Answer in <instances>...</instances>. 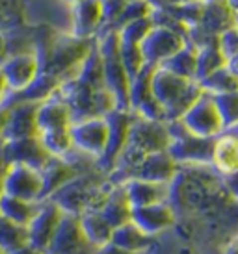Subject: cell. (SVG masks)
Masks as SVG:
<instances>
[{
    "label": "cell",
    "instance_id": "cell-4",
    "mask_svg": "<svg viewBox=\"0 0 238 254\" xmlns=\"http://www.w3.org/2000/svg\"><path fill=\"white\" fill-rule=\"evenodd\" d=\"M179 121H181V125L188 130L190 134L197 135V137H210V139H214L222 132H225L224 121L220 117L214 97L207 95V93H203Z\"/></svg>",
    "mask_w": 238,
    "mask_h": 254
},
{
    "label": "cell",
    "instance_id": "cell-34",
    "mask_svg": "<svg viewBox=\"0 0 238 254\" xmlns=\"http://www.w3.org/2000/svg\"><path fill=\"white\" fill-rule=\"evenodd\" d=\"M101 6H103V21H105L103 28H112L123 13L126 2L125 0H101Z\"/></svg>",
    "mask_w": 238,
    "mask_h": 254
},
{
    "label": "cell",
    "instance_id": "cell-19",
    "mask_svg": "<svg viewBox=\"0 0 238 254\" xmlns=\"http://www.w3.org/2000/svg\"><path fill=\"white\" fill-rule=\"evenodd\" d=\"M212 169L222 177L238 173V130H225L214 139L212 148Z\"/></svg>",
    "mask_w": 238,
    "mask_h": 254
},
{
    "label": "cell",
    "instance_id": "cell-51",
    "mask_svg": "<svg viewBox=\"0 0 238 254\" xmlns=\"http://www.w3.org/2000/svg\"><path fill=\"white\" fill-rule=\"evenodd\" d=\"M237 26H238V19H237Z\"/></svg>",
    "mask_w": 238,
    "mask_h": 254
},
{
    "label": "cell",
    "instance_id": "cell-42",
    "mask_svg": "<svg viewBox=\"0 0 238 254\" xmlns=\"http://www.w3.org/2000/svg\"><path fill=\"white\" fill-rule=\"evenodd\" d=\"M225 67L229 69V71L235 74V76L238 78V56L231 58V60H227V64H225Z\"/></svg>",
    "mask_w": 238,
    "mask_h": 254
},
{
    "label": "cell",
    "instance_id": "cell-43",
    "mask_svg": "<svg viewBox=\"0 0 238 254\" xmlns=\"http://www.w3.org/2000/svg\"><path fill=\"white\" fill-rule=\"evenodd\" d=\"M11 254H45V253H41V251H37V249L26 245V247L19 249V251H15V253H11Z\"/></svg>",
    "mask_w": 238,
    "mask_h": 254
},
{
    "label": "cell",
    "instance_id": "cell-25",
    "mask_svg": "<svg viewBox=\"0 0 238 254\" xmlns=\"http://www.w3.org/2000/svg\"><path fill=\"white\" fill-rule=\"evenodd\" d=\"M37 210H39V202H28L22 198L9 197L0 191V217L7 219L15 225L28 226Z\"/></svg>",
    "mask_w": 238,
    "mask_h": 254
},
{
    "label": "cell",
    "instance_id": "cell-45",
    "mask_svg": "<svg viewBox=\"0 0 238 254\" xmlns=\"http://www.w3.org/2000/svg\"><path fill=\"white\" fill-rule=\"evenodd\" d=\"M227 2V6L233 9V13L237 15V19H238V0H225Z\"/></svg>",
    "mask_w": 238,
    "mask_h": 254
},
{
    "label": "cell",
    "instance_id": "cell-17",
    "mask_svg": "<svg viewBox=\"0 0 238 254\" xmlns=\"http://www.w3.org/2000/svg\"><path fill=\"white\" fill-rule=\"evenodd\" d=\"M177 175H179V163L168 154V150H162V152H153L145 156L136 167L132 178L169 186L175 180Z\"/></svg>",
    "mask_w": 238,
    "mask_h": 254
},
{
    "label": "cell",
    "instance_id": "cell-31",
    "mask_svg": "<svg viewBox=\"0 0 238 254\" xmlns=\"http://www.w3.org/2000/svg\"><path fill=\"white\" fill-rule=\"evenodd\" d=\"M220 117L224 121L225 130L238 128V91L227 93V95H216L214 97Z\"/></svg>",
    "mask_w": 238,
    "mask_h": 254
},
{
    "label": "cell",
    "instance_id": "cell-39",
    "mask_svg": "<svg viewBox=\"0 0 238 254\" xmlns=\"http://www.w3.org/2000/svg\"><path fill=\"white\" fill-rule=\"evenodd\" d=\"M225 182H227V188L231 190V193L238 198V173L235 175H229V177H224Z\"/></svg>",
    "mask_w": 238,
    "mask_h": 254
},
{
    "label": "cell",
    "instance_id": "cell-8",
    "mask_svg": "<svg viewBox=\"0 0 238 254\" xmlns=\"http://www.w3.org/2000/svg\"><path fill=\"white\" fill-rule=\"evenodd\" d=\"M0 191L4 195L22 198L28 202H41V171H35L19 163H9L6 175L2 178Z\"/></svg>",
    "mask_w": 238,
    "mask_h": 254
},
{
    "label": "cell",
    "instance_id": "cell-6",
    "mask_svg": "<svg viewBox=\"0 0 238 254\" xmlns=\"http://www.w3.org/2000/svg\"><path fill=\"white\" fill-rule=\"evenodd\" d=\"M186 43H188L186 37L175 32V30L153 24V28L149 30L147 36L143 37V41L140 43L141 56L145 60V65L158 67L173 54H177Z\"/></svg>",
    "mask_w": 238,
    "mask_h": 254
},
{
    "label": "cell",
    "instance_id": "cell-2",
    "mask_svg": "<svg viewBox=\"0 0 238 254\" xmlns=\"http://www.w3.org/2000/svg\"><path fill=\"white\" fill-rule=\"evenodd\" d=\"M95 45L103 62V76H105L106 89L112 93L116 100V108L119 112H130L128 104V89H130V78L121 62L119 52V36L116 30L103 28L95 37Z\"/></svg>",
    "mask_w": 238,
    "mask_h": 254
},
{
    "label": "cell",
    "instance_id": "cell-46",
    "mask_svg": "<svg viewBox=\"0 0 238 254\" xmlns=\"http://www.w3.org/2000/svg\"><path fill=\"white\" fill-rule=\"evenodd\" d=\"M227 254H238V241H237V243H233L231 247H229Z\"/></svg>",
    "mask_w": 238,
    "mask_h": 254
},
{
    "label": "cell",
    "instance_id": "cell-29",
    "mask_svg": "<svg viewBox=\"0 0 238 254\" xmlns=\"http://www.w3.org/2000/svg\"><path fill=\"white\" fill-rule=\"evenodd\" d=\"M39 141H41L43 148L49 152L50 158H63V160H67V156L71 152H75V145H73V139H71L69 128L43 132V134H39Z\"/></svg>",
    "mask_w": 238,
    "mask_h": 254
},
{
    "label": "cell",
    "instance_id": "cell-14",
    "mask_svg": "<svg viewBox=\"0 0 238 254\" xmlns=\"http://www.w3.org/2000/svg\"><path fill=\"white\" fill-rule=\"evenodd\" d=\"M2 152H4L7 165L19 163V165H26L35 171H43V167L50 162V156L43 148L39 135L15 139V141H2Z\"/></svg>",
    "mask_w": 238,
    "mask_h": 254
},
{
    "label": "cell",
    "instance_id": "cell-12",
    "mask_svg": "<svg viewBox=\"0 0 238 254\" xmlns=\"http://www.w3.org/2000/svg\"><path fill=\"white\" fill-rule=\"evenodd\" d=\"M101 0H82L69 7V34L78 39H95L103 30Z\"/></svg>",
    "mask_w": 238,
    "mask_h": 254
},
{
    "label": "cell",
    "instance_id": "cell-40",
    "mask_svg": "<svg viewBox=\"0 0 238 254\" xmlns=\"http://www.w3.org/2000/svg\"><path fill=\"white\" fill-rule=\"evenodd\" d=\"M9 56V50H7V37L4 32H0V64Z\"/></svg>",
    "mask_w": 238,
    "mask_h": 254
},
{
    "label": "cell",
    "instance_id": "cell-16",
    "mask_svg": "<svg viewBox=\"0 0 238 254\" xmlns=\"http://www.w3.org/2000/svg\"><path fill=\"white\" fill-rule=\"evenodd\" d=\"M130 223H134L149 238H154L175 223V212L168 202L140 206V208H132Z\"/></svg>",
    "mask_w": 238,
    "mask_h": 254
},
{
    "label": "cell",
    "instance_id": "cell-3",
    "mask_svg": "<svg viewBox=\"0 0 238 254\" xmlns=\"http://www.w3.org/2000/svg\"><path fill=\"white\" fill-rule=\"evenodd\" d=\"M171 141L168 147V154L181 165H210L212 162V148L214 139L210 137H197L190 134L181 125V121L168 123Z\"/></svg>",
    "mask_w": 238,
    "mask_h": 254
},
{
    "label": "cell",
    "instance_id": "cell-33",
    "mask_svg": "<svg viewBox=\"0 0 238 254\" xmlns=\"http://www.w3.org/2000/svg\"><path fill=\"white\" fill-rule=\"evenodd\" d=\"M119 52H121V62L125 65L126 74L132 80L138 72L145 67V60L141 56L140 45H130V43H119Z\"/></svg>",
    "mask_w": 238,
    "mask_h": 254
},
{
    "label": "cell",
    "instance_id": "cell-50",
    "mask_svg": "<svg viewBox=\"0 0 238 254\" xmlns=\"http://www.w3.org/2000/svg\"><path fill=\"white\" fill-rule=\"evenodd\" d=\"M0 254H7V253H4V251H2V249H0Z\"/></svg>",
    "mask_w": 238,
    "mask_h": 254
},
{
    "label": "cell",
    "instance_id": "cell-32",
    "mask_svg": "<svg viewBox=\"0 0 238 254\" xmlns=\"http://www.w3.org/2000/svg\"><path fill=\"white\" fill-rule=\"evenodd\" d=\"M153 28V21H151V15L132 21L121 26L119 30H116L119 36V43H130V45H140L143 41V37L147 36V32Z\"/></svg>",
    "mask_w": 238,
    "mask_h": 254
},
{
    "label": "cell",
    "instance_id": "cell-15",
    "mask_svg": "<svg viewBox=\"0 0 238 254\" xmlns=\"http://www.w3.org/2000/svg\"><path fill=\"white\" fill-rule=\"evenodd\" d=\"M88 251H95L88 245V241L82 236L78 217L75 215H63L62 223L58 226L54 238L50 241L45 254H86Z\"/></svg>",
    "mask_w": 238,
    "mask_h": 254
},
{
    "label": "cell",
    "instance_id": "cell-48",
    "mask_svg": "<svg viewBox=\"0 0 238 254\" xmlns=\"http://www.w3.org/2000/svg\"><path fill=\"white\" fill-rule=\"evenodd\" d=\"M63 2H65V4H67V6H73V4H78V2H82V0H63Z\"/></svg>",
    "mask_w": 238,
    "mask_h": 254
},
{
    "label": "cell",
    "instance_id": "cell-5",
    "mask_svg": "<svg viewBox=\"0 0 238 254\" xmlns=\"http://www.w3.org/2000/svg\"><path fill=\"white\" fill-rule=\"evenodd\" d=\"M169 141H171V135H169L168 123L147 121L134 115L125 147L132 148L141 156H147L153 152L168 150Z\"/></svg>",
    "mask_w": 238,
    "mask_h": 254
},
{
    "label": "cell",
    "instance_id": "cell-47",
    "mask_svg": "<svg viewBox=\"0 0 238 254\" xmlns=\"http://www.w3.org/2000/svg\"><path fill=\"white\" fill-rule=\"evenodd\" d=\"M197 2H207V0H182V4H197Z\"/></svg>",
    "mask_w": 238,
    "mask_h": 254
},
{
    "label": "cell",
    "instance_id": "cell-27",
    "mask_svg": "<svg viewBox=\"0 0 238 254\" xmlns=\"http://www.w3.org/2000/svg\"><path fill=\"white\" fill-rule=\"evenodd\" d=\"M227 60L224 58L222 50L218 47V41L207 43L203 47L197 49V71H196V82L207 78L214 71L225 67Z\"/></svg>",
    "mask_w": 238,
    "mask_h": 254
},
{
    "label": "cell",
    "instance_id": "cell-11",
    "mask_svg": "<svg viewBox=\"0 0 238 254\" xmlns=\"http://www.w3.org/2000/svg\"><path fill=\"white\" fill-rule=\"evenodd\" d=\"M0 71L7 82V87L11 93H19L26 89L41 72V64L35 52H22V54H11L0 64ZM9 93V95H11Z\"/></svg>",
    "mask_w": 238,
    "mask_h": 254
},
{
    "label": "cell",
    "instance_id": "cell-24",
    "mask_svg": "<svg viewBox=\"0 0 238 254\" xmlns=\"http://www.w3.org/2000/svg\"><path fill=\"white\" fill-rule=\"evenodd\" d=\"M151 241H153V238H149L147 234H143L134 223L128 221L125 225L114 228L110 243L119 249H123V251H128V253L143 254L151 247Z\"/></svg>",
    "mask_w": 238,
    "mask_h": 254
},
{
    "label": "cell",
    "instance_id": "cell-13",
    "mask_svg": "<svg viewBox=\"0 0 238 254\" xmlns=\"http://www.w3.org/2000/svg\"><path fill=\"white\" fill-rule=\"evenodd\" d=\"M37 106L39 104L35 102H15V104L4 106L7 110V115L0 141H15V139L39 135L37 123H35Z\"/></svg>",
    "mask_w": 238,
    "mask_h": 254
},
{
    "label": "cell",
    "instance_id": "cell-7",
    "mask_svg": "<svg viewBox=\"0 0 238 254\" xmlns=\"http://www.w3.org/2000/svg\"><path fill=\"white\" fill-rule=\"evenodd\" d=\"M71 139L77 152L95 158L97 162L103 156L108 141V121L106 117H90L73 123L69 128Z\"/></svg>",
    "mask_w": 238,
    "mask_h": 254
},
{
    "label": "cell",
    "instance_id": "cell-10",
    "mask_svg": "<svg viewBox=\"0 0 238 254\" xmlns=\"http://www.w3.org/2000/svg\"><path fill=\"white\" fill-rule=\"evenodd\" d=\"M65 213L58 208L52 200H43L39 202V210L26 226L28 230V245L37 249L41 253H47L50 241L56 234L58 226L62 223Z\"/></svg>",
    "mask_w": 238,
    "mask_h": 254
},
{
    "label": "cell",
    "instance_id": "cell-49",
    "mask_svg": "<svg viewBox=\"0 0 238 254\" xmlns=\"http://www.w3.org/2000/svg\"><path fill=\"white\" fill-rule=\"evenodd\" d=\"M125 2H138V0H125Z\"/></svg>",
    "mask_w": 238,
    "mask_h": 254
},
{
    "label": "cell",
    "instance_id": "cell-20",
    "mask_svg": "<svg viewBox=\"0 0 238 254\" xmlns=\"http://www.w3.org/2000/svg\"><path fill=\"white\" fill-rule=\"evenodd\" d=\"M121 188H123L128 204L132 208L168 202L169 198V186L166 184H154L147 182V180H140V178H130Z\"/></svg>",
    "mask_w": 238,
    "mask_h": 254
},
{
    "label": "cell",
    "instance_id": "cell-41",
    "mask_svg": "<svg viewBox=\"0 0 238 254\" xmlns=\"http://www.w3.org/2000/svg\"><path fill=\"white\" fill-rule=\"evenodd\" d=\"M7 171V162L6 158H4V152H2V141H0V186H2V178L6 175Z\"/></svg>",
    "mask_w": 238,
    "mask_h": 254
},
{
    "label": "cell",
    "instance_id": "cell-22",
    "mask_svg": "<svg viewBox=\"0 0 238 254\" xmlns=\"http://www.w3.org/2000/svg\"><path fill=\"white\" fill-rule=\"evenodd\" d=\"M78 225H80L82 236L88 241V245L95 251L112 241L114 228L106 223L99 210H88L82 215H78Z\"/></svg>",
    "mask_w": 238,
    "mask_h": 254
},
{
    "label": "cell",
    "instance_id": "cell-23",
    "mask_svg": "<svg viewBox=\"0 0 238 254\" xmlns=\"http://www.w3.org/2000/svg\"><path fill=\"white\" fill-rule=\"evenodd\" d=\"M101 215L112 228L125 225L130 221V213H132V206L128 204L123 188L121 186H112V190L108 193L106 200L101 206Z\"/></svg>",
    "mask_w": 238,
    "mask_h": 254
},
{
    "label": "cell",
    "instance_id": "cell-26",
    "mask_svg": "<svg viewBox=\"0 0 238 254\" xmlns=\"http://www.w3.org/2000/svg\"><path fill=\"white\" fill-rule=\"evenodd\" d=\"M160 69L173 72L177 76L186 78V80H196V71H197V49L194 45L186 43L177 54L166 60L164 64L158 65Z\"/></svg>",
    "mask_w": 238,
    "mask_h": 254
},
{
    "label": "cell",
    "instance_id": "cell-35",
    "mask_svg": "<svg viewBox=\"0 0 238 254\" xmlns=\"http://www.w3.org/2000/svg\"><path fill=\"white\" fill-rule=\"evenodd\" d=\"M218 47H220L225 60L238 56V26H233L218 37Z\"/></svg>",
    "mask_w": 238,
    "mask_h": 254
},
{
    "label": "cell",
    "instance_id": "cell-30",
    "mask_svg": "<svg viewBox=\"0 0 238 254\" xmlns=\"http://www.w3.org/2000/svg\"><path fill=\"white\" fill-rule=\"evenodd\" d=\"M28 245V230L26 226L15 225L7 219L0 217V249L11 254Z\"/></svg>",
    "mask_w": 238,
    "mask_h": 254
},
{
    "label": "cell",
    "instance_id": "cell-44",
    "mask_svg": "<svg viewBox=\"0 0 238 254\" xmlns=\"http://www.w3.org/2000/svg\"><path fill=\"white\" fill-rule=\"evenodd\" d=\"M6 115H7V110L4 106H0V139H2V130H4V125H6Z\"/></svg>",
    "mask_w": 238,
    "mask_h": 254
},
{
    "label": "cell",
    "instance_id": "cell-18",
    "mask_svg": "<svg viewBox=\"0 0 238 254\" xmlns=\"http://www.w3.org/2000/svg\"><path fill=\"white\" fill-rule=\"evenodd\" d=\"M35 123H37V132H52V130H65L73 125V115L69 106L60 99V95H52L50 99L43 100L37 106L35 113Z\"/></svg>",
    "mask_w": 238,
    "mask_h": 254
},
{
    "label": "cell",
    "instance_id": "cell-9",
    "mask_svg": "<svg viewBox=\"0 0 238 254\" xmlns=\"http://www.w3.org/2000/svg\"><path fill=\"white\" fill-rule=\"evenodd\" d=\"M105 117L108 121V141H106V148L103 156L97 160V167L105 175H108L114 169L119 154L123 152V148L126 145L128 130H130V125H132L134 121V113L114 110V112H110Z\"/></svg>",
    "mask_w": 238,
    "mask_h": 254
},
{
    "label": "cell",
    "instance_id": "cell-36",
    "mask_svg": "<svg viewBox=\"0 0 238 254\" xmlns=\"http://www.w3.org/2000/svg\"><path fill=\"white\" fill-rule=\"evenodd\" d=\"M153 11H160V9H169L182 4V0H145Z\"/></svg>",
    "mask_w": 238,
    "mask_h": 254
},
{
    "label": "cell",
    "instance_id": "cell-21",
    "mask_svg": "<svg viewBox=\"0 0 238 254\" xmlns=\"http://www.w3.org/2000/svg\"><path fill=\"white\" fill-rule=\"evenodd\" d=\"M77 167L63 158H50V162L43 167L41 180H43V191H41V202L49 200L58 190H62L67 182H71L77 177Z\"/></svg>",
    "mask_w": 238,
    "mask_h": 254
},
{
    "label": "cell",
    "instance_id": "cell-28",
    "mask_svg": "<svg viewBox=\"0 0 238 254\" xmlns=\"http://www.w3.org/2000/svg\"><path fill=\"white\" fill-rule=\"evenodd\" d=\"M197 84L201 85L203 93H207V95H212V97L238 91V78L235 76V74H233L227 67L218 69V71H214L212 74H209L207 78L199 80Z\"/></svg>",
    "mask_w": 238,
    "mask_h": 254
},
{
    "label": "cell",
    "instance_id": "cell-37",
    "mask_svg": "<svg viewBox=\"0 0 238 254\" xmlns=\"http://www.w3.org/2000/svg\"><path fill=\"white\" fill-rule=\"evenodd\" d=\"M95 254H136V253H128V251H123V249L116 247L112 243H108L105 247H101L95 251Z\"/></svg>",
    "mask_w": 238,
    "mask_h": 254
},
{
    "label": "cell",
    "instance_id": "cell-1",
    "mask_svg": "<svg viewBox=\"0 0 238 254\" xmlns=\"http://www.w3.org/2000/svg\"><path fill=\"white\" fill-rule=\"evenodd\" d=\"M151 93L164 108L166 123H171L179 121L188 112L192 104L203 95V89L196 80H186L156 67L151 78Z\"/></svg>",
    "mask_w": 238,
    "mask_h": 254
},
{
    "label": "cell",
    "instance_id": "cell-38",
    "mask_svg": "<svg viewBox=\"0 0 238 254\" xmlns=\"http://www.w3.org/2000/svg\"><path fill=\"white\" fill-rule=\"evenodd\" d=\"M9 87H7V82L6 78H4V74H2V71H0V106H4V102L7 100V97H9Z\"/></svg>",
    "mask_w": 238,
    "mask_h": 254
}]
</instances>
